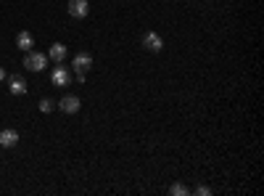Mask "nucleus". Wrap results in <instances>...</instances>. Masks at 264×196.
Here are the masks:
<instances>
[{
    "mask_svg": "<svg viewBox=\"0 0 264 196\" xmlns=\"http://www.w3.org/2000/svg\"><path fill=\"white\" fill-rule=\"evenodd\" d=\"M24 67H27L29 72H42L45 67H48V56L40 53V51H27V56H24Z\"/></svg>",
    "mask_w": 264,
    "mask_h": 196,
    "instance_id": "obj_1",
    "label": "nucleus"
},
{
    "mask_svg": "<svg viewBox=\"0 0 264 196\" xmlns=\"http://www.w3.org/2000/svg\"><path fill=\"white\" fill-rule=\"evenodd\" d=\"M71 67H74V72H77V74H85V72H90V67H92V56H90L87 51H80V53L74 56Z\"/></svg>",
    "mask_w": 264,
    "mask_h": 196,
    "instance_id": "obj_2",
    "label": "nucleus"
},
{
    "mask_svg": "<svg viewBox=\"0 0 264 196\" xmlns=\"http://www.w3.org/2000/svg\"><path fill=\"white\" fill-rule=\"evenodd\" d=\"M143 48L151 51V53H159L164 48V40L159 37V32H146L143 35Z\"/></svg>",
    "mask_w": 264,
    "mask_h": 196,
    "instance_id": "obj_3",
    "label": "nucleus"
},
{
    "mask_svg": "<svg viewBox=\"0 0 264 196\" xmlns=\"http://www.w3.org/2000/svg\"><path fill=\"white\" fill-rule=\"evenodd\" d=\"M51 82H53L56 88H66V85L71 82V74H69V69L58 64V67L53 69V74H51Z\"/></svg>",
    "mask_w": 264,
    "mask_h": 196,
    "instance_id": "obj_4",
    "label": "nucleus"
},
{
    "mask_svg": "<svg viewBox=\"0 0 264 196\" xmlns=\"http://www.w3.org/2000/svg\"><path fill=\"white\" fill-rule=\"evenodd\" d=\"M80 106H82V103H80V98H77V96H64V98L58 101V109L64 112V114H77V112H80Z\"/></svg>",
    "mask_w": 264,
    "mask_h": 196,
    "instance_id": "obj_5",
    "label": "nucleus"
},
{
    "mask_svg": "<svg viewBox=\"0 0 264 196\" xmlns=\"http://www.w3.org/2000/svg\"><path fill=\"white\" fill-rule=\"evenodd\" d=\"M87 11H90L87 0H69V13H71L74 19H85Z\"/></svg>",
    "mask_w": 264,
    "mask_h": 196,
    "instance_id": "obj_6",
    "label": "nucleus"
},
{
    "mask_svg": "<svg viewBox=\"0 0 264 196\" xmlns=\"http://www.w3.org/2000/svg\"><path fill=\"white\" fill-rule=\"evenodd\" d=\"M8 80V90L13 96H24L27 93V82H24V77H19V74H13V77H6Z\"/></svg>",
    "mask_w": 264,
    "mask_h": 196,
    "instance_id": "obj_7",
    "label": "nucleus"
},
{
    "mask_svg": "<svg viewBox=\"0 0 264 196\" xmlns=\"http://www.w3.org/2000/svg\"><path fill=\"white\" fill-rule=\"evenodd\" d=\"M16 48L24 51V53L32 51V48H35V37H32V32H27V29H24V32H19V35H16Z\"/></svg>",
    "mask_w": 264,
    "mask_h": 196,
    "instance_id": "obj_8",
    "label": "nucleus"
},
{
    "mask_svg": "<svg viewBox=\"0 0 264 196\" xmlns=\"http://www.w3.org/2000/svg\"><path fill=\"white\" fill-rule=\"evenodd\" d=\"M16 143H19V133H16V130L6 127L3 133H0V146H6V148H13Z\"/></svg>",
    "mask_w": 264,
    "mask_h": 196,
    "instance_id": "obj_9",
    "label": "nucleus"
},
{
    "mask_svg": "<svg viewBox=\"0 0 264 196\" xmlns=\"http://www.w3.org/2000/svg\"><path fill=\"white\" fill-rule=\"evenodd\" d=\"M48 58H53L56 64H61L66 58V45H61V42H56V45H51V51H48Z\"/></svg>",
    "mask_w": 264,
    "mask_h": 196,
    "instance_id": "obj_10",
    "label": "nucleus"
},
{
    "mask_svg": "<svg viewBox=\"0 0 264 196\" xmlns=\"http://www.w3.org/2000/svg\"><path fill=\"white\" fill-rule=\"evenodd\" d=\"M169 193H172V196H188V186L175 183V186H169Z\"/></svg>",
    "mask_w": 264,
    "mask_h": 196,
    "instance_id": "obj_11",
    "label": "nucleus"
},
{
    "mask_svg": "<svg viewBox=\"0 0 264 196\" xmlns=\"http://www.w3.org/2000/svg\"><path fill=\"white\" fill-rule=\"evenodd\" d=\"M53 109H56V103H53L51 98H42V101H40V112H42V114H51Z\"/></svg>",
    "mask_w": 264,
    "mask_h": 196,
    "instance_id": "obj_12",
    "label": "nucleus"
},
{
    "mask_svg": "<svg viewBox=\"0 0 264 196\" xmlns=\"http://www.w3.org/2000/svg\"><path fill=\"white\" fill-rule=\"evenodd\" d=\"M196 193H198V196H209V193H211V188H209V186H198V188H196Z\"/></svg>",
    "mask_w": 264,
    "mask_h": 196,
    "instance_id": "obj_13",
    "label": "nucleus"
},
{
    "mask_svg": "<svg viewBox=\"0 0 264 196\" xmlns=\"http://www.w3.org/2000/svg\"><path fill=\"white\" fill-rule=\"evenodd\" d=\"M6 77H8V74H6V69H3V67H0V80H6Z\"/></svg>",
    "mask_w": 264,
    "mask_h": 196,
    "instance_id": "obj_14",
    "label": "nucleus"
}]
</instances>
